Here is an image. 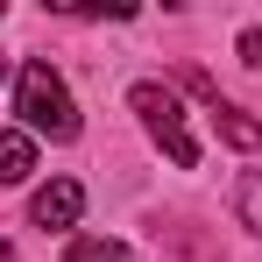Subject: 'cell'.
<instances>
[{"mask_svg": "<svg viewBox=\"0 0 262 262\" xmlns=\"http://www.w3.org/2000/svg\"><path fill=\"white\" fill-rule=\"evenodd\" d=\"M14 114L29 121V135H50V142L78 135V99H71V85L50 64H21L14 71Z\"/></svg>", "mask_w": 262, "mask_h": 262, "instance_id": "cell-1", "label": "cell"}, {"mask_svg": "<svg viewBox=\"0 0 262 262\" xmlns=\"http://www.w3.org/2000/svg\"><path fill=\"white\" fill-rule=\"evenodd\" d=\"M0 262H14V248H7V241H0Z\"/></svg>", "mask_w": 262, "mask_h": 262, "instance_id": "cell-9", "label": "cell"}, {"mask_svg": "<svg viewBox=\"0 0 262 262\" xmlns=\"http://www.w3.org/2000/svg\"><path fill=\"white\" fill-rule=\"evenodd\" d=\"M128 106L142 114V128L163 142V156H170L177 170H199V142H191V128H184V106H177V92H170V85L142 78V85L128 92Z\"/></svg>", "mask_w": 262, "mask_h": 262, "instance_id": "cell-2", "label": "cell"}, {"mask_svg": "<svg viewBox=\"0 0 262 262\" xmlns=\"http://www.w3.org/2000/svg\"><path fill=\"white\" fill-rule=\"evenodd\" d=\"M0 71H7V64H0Z\"/></svg>", "mask_w": 262, "mask_h": 262, "instance_id": "cell-11", "label": "cell"}, {"mask_svg": "<svg viewBox=\"0 0 262 262\" xmlns=\"http://www.w3.org/2000/svg\"><path fill=\"white\" fill-rule=\"evenodd\" d=\"M241 64H262V29H248V36H241Z\"/></svg>", "mask_w": 262, "mask_h": 262, "instance_id": "cell-8", "label": "cell"}, {"mask_svg": "<svg viewBox=\"0 0 262 262\" xmlns=\"http://www.w3.org/2000/svg\"><path fill=\"white\" fill-rule=\"evenodd\" d=\"M241 220H248V227L262 234V170L248 177V184H241Z\"/></svg>", "mask_w": 262, "mask_h": 262, "instance_id": "cell-7", "label": "cell"}, {"mask_svg": "<svg viewBox=\"0 0 262 262\" xmlns=\"http://www.w3.org/2000/svg\"><path fill=\"white\" fill-rule=\"evenodd\" d=\"M213 121H220V135H227L234 149H262V121H248L241 106H220L213 99Z\"/></svg>", "mask_w": 262, "mask_h": 262, "instance_id": "cell-5", "label": "cell"}, {"mask_svg": "<svg viewBox=\"0 0 262 262\" xmlns=\"http://www.w3.org/2000/svg\"><path fill=\"white\" fill-rule=\"evenodd\" d=\"M0 14H7V7H0Z\"/></svg>", "mask_w": 262, "mask_h": 262, "instance_id": "cell-10", "label": "cell"}, {"mask_svg": "<svg viewBox=\"0 0 262 262\" xmlns=\"http://www.w3.org/2000/svg\"><path fill=\"white\" fill-rule=\"evenodd\" d=\"M36 170V142L14 128H0V184H21V177Z\"/></svg>", "mask_w": 262, "mask_h": 262, "instance_id": "cell-4", "label": "cell"}, {"mask_svg": "<svg viewBox=\"0 0 262 262\" xmlns=\"http://www.w3.org/2000/svg\"><path fill=\"white\" fill-rule=\"evenodd\" d=\"M64 262H128L121 241H99V234H71L64 241Z\"/></svg>", "mask_w": 262, "mask_h": 262, "instance_id": "cell-6", "label": "cell"}, {"mask_svg": "<svg viewBox=\"0 0 262 262\" xmlns=\"http://www.w3.org/2000/svg\"><path fill=\"white\" fill-rule=\"evenodd\" d=\"M29 213H36V227H78V213H85V184H78V177H50Z\"/></svg>", "mask_w": 262, "mask_h": 262, "instance_id": "cell-3", "label": "cell"}]
</instances>
